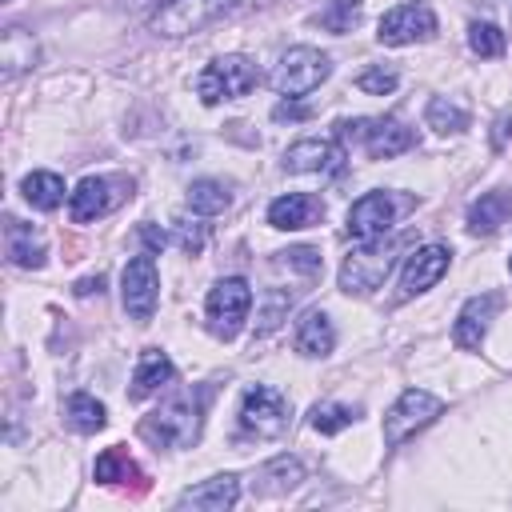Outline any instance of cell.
Returning <instances> with one entry per match:
<instances>
[{"label": "cell", "instance_id": "6da1fadb", "mask_svg": "<svg viewBox=\"0 0 512 512\" xmlns=\"http://www.w3.org/2000/svg\"><path fill=\"white\" fill-rule=\"evenodd\" d=\"M404 248V236H376V240H360V248H352L340 264V288L352 296H368L384 284V276L392 272L396 256Z\"/></svg>", "mask_w": 512, "mask_h": 512}, {"label": "cell", "instance_id": "7402d4cb", "mask_svg": "<svg viewBox=\"0 0 512 512\" xmlns=\"http://www.w3.org/2000/svg\"><path fill=\"white\" fill-rule=\"evenodd\" d=\"M332 348H336L332 320L324 312H304L296 324V352L300 356H328Z\"/></svg>", "mask_w": 512, "mask_h": 512}, {"label": "cell", "instance_id": "d6986e66", "mask_svg": "<svg viewBox=\"0 0 512 512\" xmlns=\"http://www.w3.org/2000/svg\"><path fill=\"white\" fill-rule=\"evenodd\" d=\"M4 252H8V260H12L16 268H40L44 256H48L40 232H36L32 224L16 220V216L4 220Z\"/></svg>", "mask_w": 512, "mask_h": 512}, {"label": "cell", "instance_id": "44dd1931", "mask_svg": "<svg viewBox=\"0 0 512 512\" xmlns=\"http://www.w3.org/2000/svg\"><path fill=\"white\" fill-rule=\"evenodd\" d=\"M508 212H512V196H508L504 188L484 192V196L468 208V232H476V236H492V232H500V228L508 224Z\"/></svg>", "mask_w": 512, "mask_h": 512}, {"label": "cell", "instance_id": "d6a6232c", "mask_svg": "<svg viewBox=\"0 0 512 512\" xmlns=\"http://www.w3.org/2000/svg\"><path fill=\"white\" fill-rule=\"evenodd\" d=\"M468 48H472L476 56L492 60V56L504 52V32H500L496 24H488V20H476V24L468 28Z\"/></svg>", "mask_w": 512, "mask_h": 512}, {"label": "cell", "instance_id": "e0dca14e", "mask_svg": "<svg viewBox=\"0 0 512 512\" xmlns=\"http://www.w3.org/2000/svg\"><path fill=\"white\" fill-rule=\"evenodd\" d=\"M236 500H240V480L232 472H224V476H208V480L184 488L176 504L180 508H196V512H224Z\"/></svg>", "mask_w": 512, "mask_h": 512}, {"label": "cell", "instance_id": "836d02e7", "mask_svg": "<svg viewBox=\"0 0 512 512\" xmlns=\"http://www.w3.org/2000/svg\"><path fill=\"white\" fill-rule=\"evenodd\" d=\"M176 244H180L188 256H200V252H204V244H208V224H204V220L176 216Z\"/></svg>", "mask_w": 512, "mask_h": 512}, {"label": "cell", "instance_id": "f1b7e54d", "mask_svg": "<svg viewBox=\"0 0 512 512\" xmlns=\"http://www.w3.org/2000/svg\"><path fill=\"white\" fill-rule=\"evenodd\" d=\"M132 476H136V464L120 444H112L96 456V480L100 484H120V480H132Z\"/></svg>", "mask_w": 512, "mask_h": 512}, {"label": "cell", "instance_id": "ba28073f", "mask_svg": "<svg viewBox=\"0 0 512 512\" xmlns=\"http://www.w3.org/2000/svg\"><path fill=\"white\" fill-rule=\"evenodd\" d=\"M228 8H232V0H164L148 16V28L156 36H192V32L208 28L212 20H220Z\"/></svg>", "mask_w": 512, "mask_h": 512}, {"label": "cell", "instance_id": "cb8c5ba5", "mask_svg": "<svg viewBox=\"0 0 512 512\" xmlns=\"http://www.w3.org/2000/svg\"><path fill=\"white\" fill-rule=\"evenodd\" d=\"M20 192H24V200L32 204V208H40V212H52V208H60L64 204V180L56 176V172H28L24 180H20Z\"/></svg>", "mask_w": 512, "mask_h": 512}, {"label": "cell", "instance_id": "8d00e7d4", "mask_svg": "<svg viewBox=\"0 0 512 512\" xmlns=\"http://www.w3.org/2000/svg\"><path fill=\"white\" fill-rule=\"evenodd\" d=\"M304 116H308V108L304 104H292V100H280L272 108V120H304Z\"/></svg>", "mask_w": 512, "mask_h": 512}, {"label": "cell", "instance_id": "f546056e", "mask_svg": "<svg viewBox=\"0 0 512 512\" xmlns=\"http://www.w3.org/2000/svg\"><path fill=\"white\" fill-rule=\"evenodd\" d=\"M356 416H360L356 408H348V404H332V400H328V404H316V408H312L308 424H312L320 436H336V432H344Z\"/></svg>", "mask_w": 512, "mask_h": 512}, {"label": "cell", "instance_id": "277c9868", "mask_svg": "<svg viewBox=\"0 0 512 512\" xmlns=\"http://www.w3.org/2000/svg\"><path fill=\"white\" fill-rule=\"evenodd\" d=\"M140 432H144L148 440L164 444V448H188V444H196V436H200V400H192V396H172L168 404H160V408L140 424Z\"/></svg>", "mask_w": 512, "mask_h": 512}, {"label": "cell", "instance_id": "4dcf8cb0", "mask_svg": "<svg viewBox=\"0 0 512 512\" xmlns=\"http://www.w3.org/2000/svg\"><path fill=\"white\" fill-rule=\"evenodd\" d=\"M428 128H436V132H464L468 128V112L460 108V104H452V100H444V96H436V100H428Z\"/></svg>", "mask_w": 512, "mask_h": 512}, {"label": "cell", "instance_id": "603a6c76", "mask_svg": "<svg viewBox=\"0 0 512 512\" xmlns=\"http://www.w3.org/2000/svg\"><path fill=\"white\" fill-rule=\"evenodd\" d=\"M256 480H260V484H256L260 496H284V492H292V488L304 480V468H300L296 456H276V460H268V464L260 468Z\"/></svg>", "mask_w": 512, "mask_h": 512}, {"label": "cell", "instance_id": "4fadbf2b", "mask_svg": "<svg viewBox=\"0 0 512 512\" xmlns=\"http://www.w3.org/2000/svg\"><path fill=\"white\" fill-rule=\"evenodd\" d=\"M400 216V204L392 192H364L352 208H348V236L356 240H376V236H388L392 224Z\"/></svg>", "mask_w": 512, "mask_h": 512}, {"label": "cell", "instance_id": "ac0fdd59", "mask_svg": "<svg viewBox=\"0 0 512 512\" xmlns=\"http://www.w3.org/2000/svg\"><path fill=\"white\" fill-rule=\"evenodd\" d=\"M324 216V204L320 196L312 192H288V196H276L268 204V224L280 228V232H296V228H308Z\"/></svg>", "mask_w": 512, "mask_h": 512}, {"label": "cell", "instance_id": "83f0119b", "mask_svg": "<svg viewBox=\"0 0 512 512\" xmlns=\"http://www.w3.org/2000/svg\"><path fill=\"white\" fill-rule=\"evenodd\" d=\"M360 16H364V0H328L316 20H320L324 32L344 36V32H352V28L360 24Z\"/></svg>", "mask_w": 512, "mask_h": 512}, {"label": "cell", "instance_id": "5bb4252c", "mask_svg": "<svg viewBox=\"0 0 512 512\" xmlns=\"http://www.w3.org/2000/svg\"><path fill=\"white\" fill-rule=\"evenodd\" d=\"M344 148L336 144V140H316V136H308V140H296L292 148H284V172H320V176H336V172H344Z\"/></svg>", "mask_w": 512, "mask_h": 512}, {"label": "cell", "instance_id": "f35d334b", "mask_svg": "<svg viewBox=\"0 0 512 512\" xmlns=\"http://www.w3.org/2000/svg\"><path fill=\"white\" fill-rule=\"evenodd\" d=\"M100 288H104V276H88V280H80V284H76V292H80V296L100 292Z\"/></svg>", "mask_w": 512, "mask_h": 512}, {"label": "cell", "instance_id": "8fae6325", "mask_svg": "<svg viewBox=\"0 0 512 512\" xmlns=\"http://www.w3.org/2000/svg\"><path fill=\"white\" fill-rule=\"evenodd\" d=\"M436 36V16L428 4H400L392 12L380 16V32L376 40L388 44V48H404V44H416V40H432Z\"/></svg>", "mask_w": 512, "mask_h": 512}, {"label": "cell", "instance_id": "52a82bcc", "mask_svg": "<svg viewBox=\"0 0 512 512\" xmlns=\"http://www.w3.org/2000/svg\"><path fill=\"white\" fill-rule=\"evenodd\" d=\"M288 416H292V404L284 392L268 388V384H252L240 400V428L256 440H272L288 428Z\"/></svg>", "mask_w": 512, "mask_h": 512}, {"label": "cell", "instance_id": "9a60e30c", "mask_svg": "<svg viewBox=\"0 0 512 512\" xmlns=\"http://www.w3.org/2000/svg\"><path fill=\"white\" fill-rule=\"evenodd\" d=\"M448 264H452V252H448L444 244H420V248L404 260V272H400V296L408 300V296L428 292V288L448 272Z\"/></svg>", "mask_w": 512, "mask_h": 512}, {"label": "cell", "instance_id": "30bf717a", "mask_svg": "<svg viewBox=\"0 0 512 512\" xmlns=\"http://www.w3.org/2000/svg\"><path fill=\"white\" fill-rule=\"evenodd\" d=\"M128 196H132V180H124V176H84L76 184V192L68 196V216L76 224H88L96 216H108Z\"/></svg>", "mask_w": 512, "mask_h": 512}, {"label": "cell", "instance_id": "1f68e13d", "mask_svg": "<svg viewBox=\"0 0 512 512\" xmlns=\"http://www.w3.org/2000/svg\"><path fill=\"white\" fill-rule=\"evenodd\" d=\"M396 84H400V72L392 64H368L356 76V88L368 92V96H388V92H396Z\"/></svg>", "mask_w": 512, "mask_h": 512}, {"label": "cell", "instance_id": "ab89813d", "mask_svg": "<svg viewBox=\"0 0 512 512\" xmlns=\"http://www.w3.org/2000/svg\"><path fill=\"white\" fill-rule=\"evenodd\" d=\"M508 124H512V116H500V120H496V136H492V144H496V148L508 140Z\"/></svg>", "mask_w": 512, "mask_h": 512}, {"label": "cell", "instance_id": "d590c367", "mask_svg": "<svg viewBox=\"0 0 512 512\" xmlns=\"http://www.w3.org/2000/svg\"><path fill=\"white\" fill-rule=\"evenodd\" d=\"M288 304H292V296H284V292H264V308H260V324H256V332H272L284 316H288Z\"/></svg>", "mask_w": 512, "mask_h": 512}, {"label": "cell", "instance_id": "7a4b0ae2", "mask_svg": "<svg viewBox=\"0 0 512 512\" xmlns=\"http://www.w3.org/2000/svg\"><path fill=\"white\" fill-rule=\"evenodd\" d=\"M328 76H332V60H328L320 48L296 44V48H288V52L276 60V68H272L268 80H272V88H276L280 96L296 100V96H308L312 88H320Z\"/></svg>", "mask_w": 512, "mask_h": 512}, {"label": "cell", "instance_id": "74e56055", "mask_svg": "<svg viewBox=\"0 0 512 512\" xmlns=\"http://www.w3.org/2000/svg\"><path fill=\"white\" fill-rule=\"evenodd\" d=\"M140 240L148 244V252H160V248L168 244V236H164L160 228H152V224H140Z\"/></svg>", "mask_w": 512, "mask_h": 512}, {"label": "cell", "instance_id": "9c48e42d", "mask_svg": "<svg viewBox=\"0 0 512 512\" xmlns=\"http://www.w3.org/2000/svg\"><path fill=\"white\" fill-rule=\"evenodd\" d=\"M120 296H124V312H128L136 324H148V320H152L156 300H160V272H156L152 252H140V256H132V260L124 264Z\"/></svg>", "mask_w": 512, "mask_h": 512}, {"label": "cell", "instance_id": "7c38bea8", "mask_svg": "<svg viewBox=\"0 0 512 512\" xmlns=\"http://www.w3.org/2000/svg\"><path fill=\"white\" fill-rule=\"evenodd\" d=\"M340 136L364 140V152H368L372 160L400 156V152H408V148L416 144V132L404 128L400 120H356V124L348 120V124H340Z\"/></svg>", "mask_w": 512, "mask_h": 512}, {"label": "cell", "instance_id": "d4e9b609", "mask_svg": "<svg viewBox=\"0 0 512 512\" xmlns=\"http://www.w3.org/2000/svg\"><path fill=\"white\" fill-rule=\"evenodd\" d=\"M64 416H68V424L76 432H100L108 424V408L96 396H88V392H72L64 400Z\"/></svg>", "mask_w": 512, "mask_h": 512}, {"label": "cell", "instance_id": "ffe728a7", "mask_svg": "<svg viewBox=\"0 0 512 512\" xmlns=\"http://www.w3.org/2000/svg\"><path fill=\"white\" fill-rule=\"evenodd\" d=\"M172 376H176V364L168 360V352H160V348H144L140 360H136L128 396H132V400H144V396L160 392L164 384H172Z\"/></svg>", "mask_w": 512, "mask_h": 512}, {"label": "cell", "instance_id": "3957f363", "mask_svg": "<svg viewBox=\"0 0 512 512\" xmlns=\"http://www.w3.org/2000/svg\"><path fill=\"white\" fill-rule=\"evenodd\" d=\"M256 84H260V68H256L248 56L232 52V56H216V60L196 76V96H200L204 104H220V100H240V96H248Z\"/></svg>", "mask_w": 512, "mask_h": 512}, {"label": "cell", "instance_id": "e575fe53", "mask_svg": "<svg viewBox=\"0 0 512 512\" xmlns=\"http://www.w3.org/2000/svg\"><path fill=\"white\" fill-rule=\"evenodd\" d=\"M276 256H280L284 268H292V272H300V276H308V280L320 272V252H316V248H304V244H300V248H288V252H276Z\"/></svg>", "mask_w": 512, "mask_h": 512}, {"label": "cell", "instance_id": "4316f807", "mask_svg": "<svg viewBox=\"0 0 512 512\" xmlns=\"http://www.w3.org/2000/svg\"><path fill=\"white\" fill-rule=\"evenodd\" d=\"M0 60H4V76H16L20 68H28L36 60V44L24 28H8L0 40Z\"/></svg>", "mask_w": 512, "mask_h": 512}, {"label": "cell", "instance_id": "8992f818", "mask_svg": "<svg viewBox=\"0 0 512 512\" xmlns=\"http://www.w3.org/2000/svg\"><path fill=\"white\" fill-rule=\"evenodd\" d=\"M248 308H252V288L248 280L240 276H224L208 288V300H204V312H208V328L220 336V340H232L244 320H248Z\"/></svg>", "mask_w": 512, "mask_h": 512}, {"label": "cell", "instance_id": "2e32d148", "mask_svg": "<svg viewBox=\"0 0 512 512\" xmlns=\"http://www.w3.org/2000/svg\"><path fill=\"white\" fill-rule=\"evenodd\" d=\"M500 304H504V300H500V292H480V296L464 300V308H460V316H456V324H452V340H456V348L476 352V348L484 344L488 324L496 320Z\"/></svg>", "mask_w": 512, "mask_h": 512}, {"label": "cell", "instance_id": "484cf974", "mask_svg": "<svg viewBox=\"0 0 512 512\" xmlns=\"http://www.w3.org/2000/svg\"><path fill=\"white\" fill-rule=\"evenodd\" d=\"M232 204V192H228V184H220V180H192L188 184V208L192 212H200V216H216V212H224Z\"/></svg>", "mask_w": 512, "mask_h": 512}, {"label": "cell", "instance_id": "5b68a950", "mask_svg": "<svg viewBox=\"0 0 512 512\" xmlns=\"http://www.w3.org/2000/svg\"><path fill=\"white\" fill-rule=\"evenodd\" d=\"M440 412H444V400L440 396H432L424 388H404L396 396V404L384 412V444L388 448L404 444L408 436H416L420 428H428Z\"/></svg>", "mask_w": 512, "mask_h": 512}]
</instances>
